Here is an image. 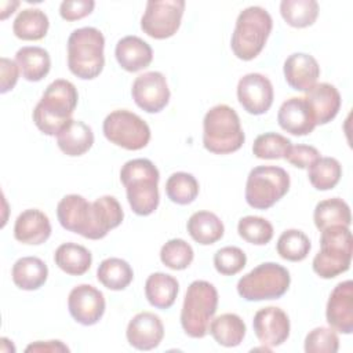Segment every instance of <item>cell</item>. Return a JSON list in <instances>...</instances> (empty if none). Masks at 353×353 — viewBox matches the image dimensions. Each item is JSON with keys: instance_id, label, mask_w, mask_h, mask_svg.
<instances>
[{"instance_id": "cell-1", "label": "cell", "mask_w": 353, "mask_h": 353, "mask_svg": "<svg viewBox=\"0 0 353 353\" xmlns=\"http://www.w3.org/2000/svg\"><path fill=\"white\" fill-rule=\"evenodd\" d=\"M79 94L73 83L57 79L47 85L41 99L33 109V121L46 135L54 137L72 120Z\"/></svg>"}, {"instance_id": "cell-2", "label": "cell", "mask_w": 353, "mask_h": 353, "mask_svg": "<svg viewBox=\"0 0 353 353\" xmlns=\"http://www.w3.org/2000/svg\"><path fill=\"white\" fill-rule=\"evenodd\" d=\"M159 179L157 167L148 159H132L121 167L120 181L125 188L128 204L137 215L146 216L156 211L160 201Z\"/></svg>"}, {"instance_id": "cell-3", "label": "cell", "mask_w": 353, "mask_h": 353, "mask_svg": "<svg viewBox=\"0 0 353 353\" xmlns=\"http://www.w3.org/2000/svg\"><path fill=\"white\" fill-rule=\"evenodd\" d=\"M105 37L92 26L73 30L68 39V68L81 80H92L105 66Z\"/></svg>"}, {"instance_id": "cell-4", "label": "cell", "mask_w": 353, "mask_h": 353, "mask_svg": "<svg viewBox=\"0 0 353 353\" xmlns=\"http://www.w3.org/2000/svg\"><path fill=\"white\" fill-rule=\"evenodd\" d=\"M245 141L239 114L228 105L211 108L203 120V145L214 154L239 150Z\"/></svg>"}, {"instance_id": "cell-5", "label": "cell", "mask_w": 353, "mask_h": 353, "mask_svg": "<svg viewBox=\"0 0 353 353\" xmlns=\"http://www.w3.org/2000/svg\"><path fill=\"white\" fill-rule=\"evenodd\" d=\"M272 28V17L265 8L259 6L244 8L236 19L230 40L233 54L243 61L258 57L269 39Z\"/></svg>"}, {"instance_id": "cell-6", "label": "cell", "mask_w": 353, "mask_h": 353, "mask_svg": "<svg viewBox=\"0 0 353 353\" xmlns=\"http://www.w3.org/2000/svg\"><path fill=\"white\" fill-rule=\"evenodd\" d=\"M216 307L218 291L211 283L205 280L190 283L181 310V325L185 334L190 338H204Z\"/></svg>"}, {"instance_id": "cell-7", "label": "cell", "mask_w": 353, "mask_h": 353, "mask_svg": "<svg viewBox=\"0 0 353 353\" xmlns=\"http://www.w3.org/2000/svg\"><path fill=\"white\" fill-rule=\"evenodd\" d=\"M353 239L347 226H331L321 230L320 251L312 262L313 272L321 279H334L350 268Z\"/></svg>"}, {"instance_id": "cell-8", "label": "cell", "mask_w": 353, "mask_h": 353, "mask_svg": "<svg viewBox=\"0 0 353 353\" xmlns=\"http://www.w3.org/2000/svg\"><path fill=\"white\" fill-rule=\"evenodd\" d=\"M290 283V272L284 266L265 262L239 280L237 292L245 301L279 299L287 292Z\"/></svg>"}, {"instance_id": "cell-9", "label": "cell", "mask_w": 353, "mask_h": 353, "mask_svg": "<svg viewBox=\"0 0 353 353\" xmlns=\"http://www.w3.org/2000/svg\"><path fill=\"white\" fill-rule=\"evenodd\" d=\"M288 172L276 165H259L250 171L245 183V201L255 210H268L287 194Z\"/></svg>"}, {"instance_id": "cell-10", "label": "cell", "mask_w": 353, "mask_h": 353, "mask_svg": "<svg viewBox=\"0 0 353 353\" xmlns=\"http://www.w3.org/2000/svg\"><path fill=\"white\" fill-rule=\"evenodd\" d=\"M105 138L127 150L143 149L150 141V128L138 114L119 109L109 113L103 120Z\"/></svg>"}, {"instance_id": "cell-11", "label": "cell", "mask_w": 353, "mask_h": 353, "mask_svg": "<svg viewBox=\"0 0 353 353\" xmlns=\"http://www.w3.org/2000/svg\"><path fill=\"white\" fill-rule=\"evenodd\" d=\"M183 11V0H150L141 18V29L156 40L168 39L179 29Z\"/></svg>"}, {"instance_id": "cell-12", "label": "cell", "mask_w": 353, "mask_h": 353, "mask_svg": "<svg viewBox=\"0 0 353 353\" xmlns=\"http://www.w3.org/2000/svg\"><path fill=\"white\" fill-rule=\"evenodd\" d=\"M131 95L138 108L148 113L161 112L170 101V88L161 72L139 74L131 88Z\"/></svg>"}, {"instance_id": "cell-13", "label": "cell", "mask_w": 353, "mask_h": 353, "mask_svg": "<svg viewBox=\"0 0 353 353\" xmlns=\"http://www.w3.org/2000/svg\"><path fill=\"white\" fill-rule=\"evenodd\" d=\"M273 85L261 73H248L239 80L237 99L250 114H263L273 103Z\"/></svg>"}, {"instance_id": "cell-14", "label": "cell", "mask_w": 353, "mask_h": 353, "mask_svg": "<svg viewBox=\"0 0 353 353\" xmlns=\"http://www.w3.org/2000/svg\"><path fill=\"white\" fill-rule=\"evenodd\" d=\"M103 294L90 284L76 285L68 296L70 316L81 325L97 324L105 313Z\"/></svg>"}, {"instance_id": "cell-15", "label": "cell", "mask_w": 353, "mask_h": 353, "mask_svg": "<svg viewBox=\"0 0 353 353\" xmlns=\"http://www.w3.org/2000/svg\"><path fill=\"white\" fill-rule=\"evenodd\" d=\"M252 328L261 343L268 347H276L290 336V319L280 307H262L254 316Z\"/></svg>"}, {"instance_id": "cell-16", "label": "cell", "mask_w": 353, "mask_h": 353, "mask_svg": "<svg viewBox=\"0 0 353 353\" xmlns=\"http://www.w3.org/2000/svg\"><path fill=\"white\" fill-rule=\"evenodd\" d=\"M325 319L328 325L338 332H353V283L352 280L342 281L335 285L330 294Z\"/></svg>"}, {"instance_id": "cell-17", "label": "cell", "mask_w": 353, "mask_h": 353, "mask_svg": "<svg viewBox=\"0 0 353 353\" xmlns=\"http://www.w3.org/2000/svg\"><path fill=\"white\" fill-rule=\"evenodd\" d=\"M125 336L132 347L138 350H152L163 341L164 325L157 314L141 312L130 320Z\"/></svg>"}, {"instance_id": "cell-18", "label": "cell", "mask_w": 353, "mask_h": 353, "mask_svg": "<svg viewBox=\"0 0 353 353\" xmlns=\"http://www.w3.org/2000/svg\"><path fill=\"white\" fill-rule=\"evenodd\" d=\"M57 216L61 226L87 239L91 221V203L80 194H68L57 205Z\"/></svg>"}, {"instance_id": "cell-19", "label": "cell", "mask_w": 353, "mask_h": 353, "mask_svg": "<svg viewBox=\"0 0 353 353\" xmlns=\"http://www.w3.org/2000/svg\"><path fill=\"white\" fill-rule=\"evenodd\" d=\"M124 218L123 208L116 197L102 196L91 203V221L87 239H103L112 229L117 228Z\"/></svg>"}, {"instance_id": "cell-20", "label": "cell", "mask_w": 353, "mask_h": 353, "mask_svg": "<svg viewBox=\"0 0 353 353\" xmlns=\"http://www.w3.org/2000/svg\"><path fill=\"white\" fill-rule=\"evenodd\" d=\"M284 77L287 84L296 91L306 92L320 76V66L314 57L305 52L291 54L284 62Z\"/></svg>"}, {"instance_id": "cell-21", "label": "cell", "mask_w": 353, "mask_h": 353, "mask_svg": "<svg viewBox=\"0 0 353 353\" xmlns=\"http://www.w3.org/2000/svg\"><path fill=\"white\" fill-rule=\"evenodd\" d=\"M305 101L316 125L330 123L341 109V94L330 83L314 84L309 91H306Z\"/></svg>"}, {"instance_id": "cell-22", "label": "cell", "mask_w": 353, "mask_h": 353, "mask_svg": "<svg viewBox=\"0 0 353 353\" xmlns=\"http://www.w3.org/2000/svg\"><path fill=\"white\" fill-rule=\"evenodd\" d=\"M277 121L284 131L296 137L307 135L316 127L305 98L299 97H292L281 103L277 113Z\"/></svg>"}, {"instance_id": "cell-23", "label": "cell", "mask_w": 353, "mask_h": 353, "mask_svg": "<svg viewBox=\"0 0 353 353\" xmlns=\"http://www.w3.org/2000/svg\"><path fill=\"white\" fill-rule=\"evenodd\" d=\"M51 236V223L48 216L36 208L22 211L14 225V237L22 244L39 245Z\"/></svg>"}, {"instance_id": "cell-24", "label": "cell", "mask_w": 353, "mask_h": 353, "mask_svg": "<svg viewBox=\"0 0 353 353\" xmlns=\"http://www.w3.org/2000/svg\"><path fill=\"white\" fill-rule=\"evenodd\" d=\"M114 55L124 70L134 73L150 65L153 59V50L141 37L125 36L117 41Z\"/></svg>"}, {"instance_id": "cell-25", "label": "cell", "mask_w": 353, "mask_h": 353, "mask_svg": "<svg viewBox=\"0 0 353 353\" xmlns=\"http://www.w3.org/2000/svg\"><path fill=\"white\" fill-rule=\"evenodd\" d=\"M94 143V132L90 125L80 120H70L58 132L57 145L66 156H81L91 149Z\"/></svg>"}, {"instance_id": "cell-26", "label": "cell", "mask_w": 353, "mask_h": 353, "mask_svg": "<svg viewBox=\"0 0 353 353\" xmlns=\"http://www.w3.org/2000/svg\"><path fill=\"white\" fill-rule=\"evenodd\" d=\"M11 276L18 288L34 291L47 281L48 268L37 256H22L12 265Z\"/></svg>"}, {"instance_id": "cell-27", "label": "cell", "mask_w": 353, "mask_h": 353, "mask_svg": "<svg viewBox=\"0 0 353 353\" xmlns=\"http://www.w3.org/2000/svg\"><path fill=\"white\" fill-rule=\"evenodd\" d=\"M15 62L22 77L28 81H40L51 68V58L47 50L37 46H26L17 51Z\"/></svg>"}, {"instance_id": "cell-28", "label": "cell", "mask_w": 353, "mask_h": 353, "mask_svg": "<svg viewBox=\"0 0 353 353\" xmlns=\"http://www.w3.org/2000/svg\"><path fill=\"white\" fill-rule=\"evenodd\" d=\"M179 291L175 277L167 273H152L145 281V295L148 302L157 309H168L174 305Z\"/></svg>"}, {"instance_id": "cell-29", "label": "cell", "mask_w": 353, "mask_h": 353, "mask_svg": "<svg viewBox=\"0 0 353 353\" xmlns=\"http://www.w3.org/2000/svg\"><path fill=\"white\" fill-rule=\"evenodd\" d=\"M186 228L190 237L201 245L216 243L222 239L225 232L222 221L211 211H197L192 214Z\"/></svg>"}, {"instance_id": "cell-30", "label": "cell", "mask_w": 353, "mask_h": 353, "mask_svg": "<svg viewBox=\"0 0 353 353\" xmlns=\"http://www.w3.org/2000/svg\"><path fill=\"white\" fill-rule=\"evenodd\" d=\"M54 261L57 266L66 274L81 276L91 268L92 255L84 245L76 243H63L55 250Z\"/></svg>"}, {"instance_id": "cell-31", "label": "cell", "mask_w": 353, "mask_h": 353, "mask_svg": "<svg viewBox=\"0 0 353 353\" xmlns=\"http://www.w3.org/2000/svg\"><path fill=\"white\" fill-rule=\"evenodd\" d=\"M210 334L219 345L225 347L239 346L245 336V323L234 313H223L211 320Z\"/></svg>"}, {"instance_id": "cell-32", "label": "cell", "mask_w": 353, "mask_h": 353, "mask_svg": "<svg viewBox=\"0 0 353 353\" xmlns=\"http://www.w3.org/2000/svg\"><path fill=\"white\" fill-rule=\"evenodd\" d=\"M50 21L40 8H25L18 12L12 23L14 34L26 41L41 40L48 32Z\"/></svg>"}, {"instance_id": "cell-33", "label": "cell", "mask_w": 353, "mask_h": 353, "mask_svg": "<svg viewBox=\"0 0 353 353\" xmlns=\"http://www.w3.org/2000/svg\"><path fill=\"white\" fill-rule=\"evenodd\" d=\"M313 221L320 232L338 225L349 228L352 223L350 208L347 203L339 197L325 199L317 203L313 212Z\"/></svg>"}, {"instance_id": "cell-34", "label": "cell", "mask_w": 353, "mask_h": 353, "mask_svg": "<svg viewBox=\"0 0 353 353\" xmlns=\"http://www.w3.org/2000/svg\"><path fill=\"white\" fill-rule=\"evenodd\" d=\"M97 279L103 287L112 291H121L132 281L134 272L127 261L121 258H106L97 269Z\"/></svg>"}, {"instance_id": "cell-35", "label": "cell", "mask_w": 353, "mask_h": 353, "mask_svg": "<svg viewBox=\"0 0 353 353\" xmlns=\"http://www.w3.org/2000/svg\"><path fill=\"white\" fill-rule=\"evenodd\" d=\"M280 14L290 26L307 28L317 19L319 3L316 0H283Z\"/></svg>"}, {"instance_id": "cell-36", "label": "cell", "mask_w": 353, "mask_h": 353, "mask_svg": "<svg viewBox=\"0 0 353 353\" xmlns=\"http://www.w3.org/2000/svg\"><path fill=\"white\" fill-rule=\"evenodd\" d=\"M342 176V167L334 157H320L307 168V178L317 190H330Z\"/></svg>"}, {"instance_id": "cell-37", "label": "cell", "mask_w": 353, "mask_h": 353, "mask_svg": "<svg viewBox=\"0 0 353 353\" xmlns=\"http://www.w3.org/2000/svg\"><path fill=\"white\" fill-rule=\"evenodd\" d=\"M165 193L172 203L186 205L196 200L199 194V182L189 172H174L165 182Z\"/></svg>"}, {"instance_id": "cell-38", "label": "cell", "mask_w": 353, "mask_h": 353, "mask_svg": "<svg viewBox=\"0 0 353 353\" xmlns=\"http://www.w3.org/2000/svg\"><path fill=\"white\" fill-rule=\"evenodd\" d=\"M312 248L310 240L309 237L298 229H288L284 230L279 240H277V254L285 259V261H291V262H299L303 261L309 251Z\"/></svg>"}, {"instance_id": "cell-39", "label": "cell", "mask_w": 353, "mask_h": 353, "mask_svg": "<svg viewBox=\"0 0 353 353\" xmlns=\"http://www.w3.org/2000/svg\"><path fill=\"white\" fill-rule=\"evenodd\" d=\"M292 142L277 132H265L255 138L252 145V153L258 159L263 160H277L284 159L288 148Z\"/></svg>"}, {"instance_id": "cell-40", "label": "cell", "mask_w": 353, "mask_h": 353, "mask_svg": "<svg viewBox=\"0 0 353 353\" xmlns=\"http://www.w3.org/2000/svg\"><path fill=\"white\" fill-rule=\"evenodd\" d=\"M237 232L243 240L255 245H265L273 237L272 223L262 216L254 215L241 218L237 223Z\"/></svg>"}, {"instance_id": "cell-41", "label": "cell", "mask_w": 353, "mask_h": 353, "mask_svg": "<svg viewBox=\"0 0 353 353\" xmlns=\"http://www.w3.org/2000/svg\"><path fill=\"white\" fill-rule=\"evenodd\" d=\"M194 258L193 248L182 239L168 240L160 250L161 262L172 270L186 269Z\"/></svg>"}, {"instance_id": "cell-42", "label": "cell", "mask_w": 353, "mask_h": 353, "mask_svg": "<svg viewBox=\"0 0 353 353\" xmlns=\"http://www.w3.org/2000/svg\"><path fill=\"white\" fill-rule=\"evenodd\" d=\"M247 256L244 251L234 245L222 247L214 255V266L222 276H233L244 269Z\"/></svg>"}, {"instance_id": "cell-43", "label": "cell", "mask_w": 353, "mask_h": 353, "mask_svg": "<svg viewBox=\"0 0 353 353\" xmlns=\"http://www.w3.org/2000/svg\"><path fill=\"white\" fill-rule=\"evenodd\" d=\"M339 349V338L332 328H313L305 338L306 353H336Z\"/></svg>"}, {"instance_id": "cell-44", "label": "cell", "mask_w": 353, "mask_h": 353, "mask_svg": "<svg viewBox=\"0 0 353 353\" xmlns=\"http://www.w3.org/2000/svg\"><path fill=\"white\" fill-rule=\"evenodd\" d=\"M284 159L294 167L309 168L317 159H320V152L310 145H291Z\"/></svg>"}, {"instance_id": "cell-45", "label": "cell", "mask_w": 353, "mask_h": 353, "mask_svg": "<svg viewBox=\"0 0 353 353\" xmlns=\"http://www.w3.org/2000/svg\"><path fill=\"white\" fill-rule=\"evenodd\" d=\"M95 1L92 0H66L59 6V14L65 21L73 22L92 12Z\"/></svg>"}, {"instance_id": "cell-46", "label": "cell", "mask_w": 353, "mask_h": 353, "mask_svg": "<svg viewBox=\"0 0 353 353\" xmlns=\"http://www.w3.org/2000/svg\"><path fill=\"white\" fill-rule=\"evenodd\" d=\"M0 72H1L0 92L6 94L15 87L19 76V66L15 61L3 57L0 59Z\"/></svg>"}, {"instance_id": "cell-47", "label": "cell", "mask_w": 353, "mask_h": 353, "mask_svg": "<svg viewBox=\"0 0 353 353\" xmlns=\"http://www.w3.org/2000/svg\"><path fill=\"white\" fill-rule=\"evenodd\" d=\"M25 352H40V353H46V352H50V353H58V352H69V347L61 342V341H37V342H33L30 345L26 346Z\"/></svg>"}]
</instances>
